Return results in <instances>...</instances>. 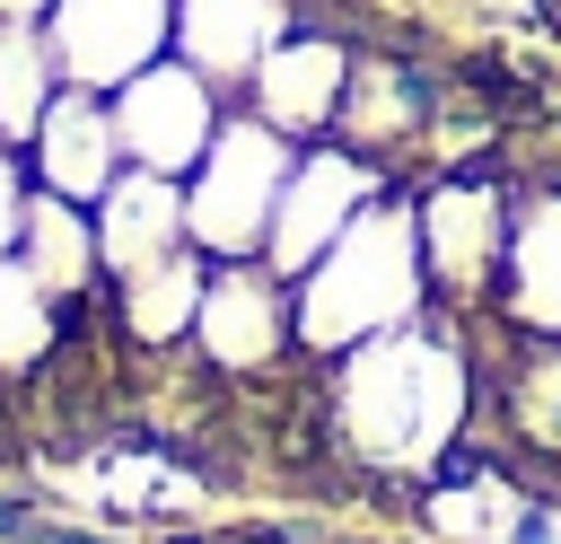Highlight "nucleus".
<instances>
[{"label":"nucleus","mask_w":561,"mask_h":544,"mask_svg":"<svg viewBox=\"0 0 561 544\" xmlns=\"http://www.w3.org/2000/svg\"><path fill=\"white\" fill-rule=\"evenodd\" d=\"M316 404L351 474H430L473 430V360L447 316H412L377 342L316 360Z\"/></svg>","instance_id":"f257e3e1"},{"label":"nucleus","mask_w":561,"mask_h":544,"mask_svg":"<svg viewBox=\"0 0 561 544\" xmlns=\"http://www.w3.org/2000/svg\"><path fill=\"white\" fill-rule=\"evenodd\" d=\"M289 307H298V351H307V360H333V351H351V342H377V333L430 316L421 228H412V184H403V175L289 281Z\"/></svg>","instance_id":"f03ea898"},{"label":"nucleus","mask_w":561,"mask_h":544,"mask_svg":"<svg viewBox=\"0 0 561 544\" xmlns=\"http://www.w3.org/2000/svg\"><path fill=\"white\" fill-rule=\"evenodd\" d=\"M412 228H421V281H430V316L465 325L491 307L500 254H508V211L517 184H482L456 167H412Z\"/></svg>","instance_id":"7ed1b4c3"},{"label":"nucleus","mask_w":561,"mask_h":544,"mask_svg":"<svg viewBox=\"0 0 561 544\" xmlns=\"http://www.w3.org/2000/svg\"><path fill=\"white\" fill-rule=\"evenodd\" d=\"M289 158H298V140H280L263 114L228 105V123L210 132L202 167L184 175V237H193L210 263H245V254H263Z\"/></svg>","instance_id":"20e7f679"},{"label":"nucleus","mask_w":561,"mask_h":544,"mask_svg":"<svg viewBox=\"0 0 561 544\" xmlns=\"http://www.w3.org/2000/svg\"><path fill=\"white\" fill-rule=\"evenodd\" d=\"M202 369L237 377V386H263L272 369H298V307H289V281L245 254V263H210L202 281V307H193V342H184Z\"/></svg>","instance_id":"39448f33"},{"label":"nucleus","mask_w":561,"mask_h":544,"mask_svg":"<svg viewBox=\"0 0 561 544\" xmlns=\"http://www.w3.org/2000/svg\"><path fill=\"white\" fill-rule=\"evenodd\" d=\"M105 105H114L123 167H149V175H175V184H184V175L202 167L210 132L228 123V105H237V97H219L193 61L158 53L149 70H131L123 88H105Z\"/></svg>","instance_id":"423d86ee"},{"label":"nucleus","mask_w":561,"mask_h":544,"mask_svg":"<svg viewBox=\"0 0 561 544\" xmlns=\"http://www.w3.org/2000/svg\"><path fill=\"white\" fill-rule=\"evenodd\" d=\"M438 105H447V79L421 70V53H403V44H359V53H351L342 114H333V140H351V149L377 158L386 175H412V158H421L430 132H438Z\"/></svg>","instance_id":"0eeeda50"},{"label":"nucleus","mask_w":561,"mask_h":544,"mask_svg":"<svg viewBox=\"0 0 561 544\" xmlns=\"http://www.w3.org/2000/svg\"><path fill=\"white\" fill-rule=\"evenodd\" d=\"M394 175L377 167V158H359L351 140H307L298 158H289V175H280V202H272V237H263V263L280 272V281H298L377 193H386Z\"/></svg>","instance_id":"6e6552de"},{"label":"nucleus","mask_w":561,"mask_h":544,"mask_svg":"<svg viewBox=\"0 0 561 544\" xmlns=\"http://www.w3.org/2000/svg\"><path fill=\"white\" fill-rule=\"evenodd\" d=\"M351 53H359V35L351 26H333V18H289L280 26V44L254 61V79H245V114H263L280 140H324L333 132V114H342V88H351Z\"/></svg>","instance_id":"1a4fd4ad"},{"label":"nucleus","mask_w":561,"mask_h":544,"mask_svg":"<svg viewBox=\"0 0 561 544\" xmlns=\"http://www.w3.org/2000/svg\"><path fill=\"white\" fill-rule=\"evenodd\" d=\"M175 35V0H53L44 44L70 88H123Z\"/></svg>","instance_id":"9d476101"},{"label":"nucleus","mask_w":561,"mask_h":544,"mask_svg":"<svg viewBox=\"0 0 561 544\" xmlns=\"http://www.w3.org/2000/svg\"><path fill=\"white\" fill-rule=\"evenodd\" d=\"M26 175H35V193H61V202L96 211V193L123 175V140H114L105 88H70V79L53 88V105H44L35 140H26Z\"/></svg>","instance_id":"9b49d317"},{"label":"nucleus","mask_w":561,"mask_h":544,"mask_svg":"<svg viewBox=\"0 0 561 544\" xmlns=\"http://www.w3.org/2000/svg\"><path fill=\"white\" fill-rule=\"evenodd\" d=\"M491 307H500L508 325H526V333H552V342H561V184H552V175H526V184H517L508 254H500Z\"/></svg>","instance_id":"f8f14e48"},{"label":"nucleus","mask_w":561,"mask_h":544,"mask_svg":"<svg viewBox=\"0 0 561 544\" xmlns=\"http://www.w3.org/2000/svg\"><path fill=\"white\" fill-rule=\"evenodd\" d=\"M289 18H298L289 0H175V35H167V53L193 61L219 97H245L254 61L280 44Z\"/></svg>","instance_id":"ddd939ff"},{"label":"nucleus","mask_w":561,"mask_h":544,"mask_svg":"<svg viewBox=\"0 0 561 544\" xmlns=\"http://www.w3.org/2000/svg\"><path fill=\"white\" fill-rule=\"evenodd\" d=\"M96 263H105V281H131V272H149L158 254H175V246H193L184 237V184L175 175H149V167H123L105 193H96Z\"/></svg>","instance_id":"4468645a"},{"label":"nucleus","mask_w":561,"mask_h":544,"mask_svg":"<svg viewBox=\"0 0 561 544\" xmlns=\"http://www.w3.org/2000/svg\"><path fill=\"white\" fill-rule=\"evenodd\" d=\"M18 263L35 272L44 298H88L105 290V263H96V219L61 193H35L26 202V228H18Z\"/></svg>","instance_id":"2eb2a0df"},{"label":"nucleus","mask_w":561,"mask_h":544,"mask_svg":"<svg viewBox=\"0 0 561 544\" xmlns=\"http://www.w3.org/2000/svg\"><path fill=\"white\" fill-rule=\"evenodd\" d=\"M53 88H61V70H53L44 26L0 18V140H9V149H26V140H35V123H44Z\"/></svg>","instance_id":"dca6fc26"},{"label":"nucleus","mask_w":561,"mask_h":544,"mask_svg":"<svg viewBox=\"0 0 561 544\" xmlns=\"http://www.w3.org/2000/svg\"><path fill=\"white\" fill-rule=\"evenodd\" d=\"M53 298L35 290V272L18 254H0V386H26L53 360Z\"/></svg>","instance_id":"f3484780"},{"label":"nucleus","mask_w":561,"mask_h":544,"mask_svg":"<svg viewBox=\"0 0 561 544\" xmlns=\"http://www.w3.org/2000/svg\"><path fill=\"white\" fill-rule=\"evenodd\" d=\"M26 202H35V175H26V149L0 140V254H18V228H26Z\"/></svg>","instance_id":"a211bd4d"},{"label":"nucleus","mask_w":561,"mask_h":544,"mask_svg":"<svg viewBox=\"0 0 561 544\" xmlns=\"http://www.w3.org/2000/svg\"><path fill=\"white\" fill-rule=\"evenodd\" d=\"M508 544H561V526H552V509H543V500H526V509H508Z\"/></svg>","instance_id":"6ab92c4d"},{"label":"nucleus","mask_w":561,"mask_h":544,"mask_svg":"<svg viewBox=\"0 0 561 544\" xmlns=\"http://www.w3.org/2000/svg\"><path fill=\"white\" fill-rule=\"evenodd\" d=\"M0 18H18V26H44V18H53V0H0Z\"/></svg>","instance_id":"aec40b11"}]
</instances>
